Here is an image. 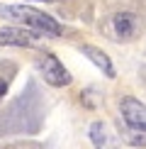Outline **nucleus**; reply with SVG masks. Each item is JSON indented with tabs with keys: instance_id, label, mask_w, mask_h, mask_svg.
Segmentation results:
<instances>
[{
	"instance_id": "obj_3",
	"label": "nucleus",
	"mask_w": 146,
	"mask_h": 149,
	"mask_svg": "<svg viewBox=\"0 0 146 149\" xmlns=\"http://www.w3.org/2000/svg\"><path fill=\"white\" fill-rule=\"evenodd\" d=\"M0 44L5 47H39L41 34L34 29H20V27H0Z\"/></svg>"
},
{
	"instance_id": "obj_8",
	"label": "nucleus",
	"mask_w": 146,
	"mask_h": 149,
	"mask_svg": "<svg viewBox=\"0 0 146 149\" xmlns=\"http://www.w3.org/2000/svg\"><path fill=\"white\" fill-rule=\"evenodd\" d=\"M124 139L134 147H146V132H139V130H127Z\"/></svg>"
},
{
	"instance_id": "obj_5",
	"label": "nucleus",
	"mask_w": 146,
	"mask_h": 149,
	"mask_svg": "<svg viewBox=\"0 0 146 149\" xmlns=\"http://www.w3.org/2000/svg\"><path fill=\"white\" fill-rule=\"evenodd\" d=\"M110 27H112V39H129L134 34V27H136V17L132 12H117L110 20Z\"/></svg>"
},
{
	"instance_id": "obj_1",
	"label": "nucleus",
	"mask_w": 146,
	"mask_h": 149,
	"mask_svg": "<svg viewBox=\"0 0 146 149\" xmlns=\"http://www.w3.org/2000/svg\"><path fill=\"white\" fill-rule=\"evenodd\" d=\"M0 17H10L17 20L27 27H34V32L49 34V37H59L63 32V27L46 12H39L34 8H24V5H0Z\"/></svg>"
},
{
	"instance_id": "obj_7",
	"label": "nucleus",
	"mask_w": 146,
	"mask_h": 149,
	"mask_svg": "<svg viewBox=\"0 0 146 149\" xmlns=\"http://www.w3.org/2000/svg\"><path fill=\"white\" fill-rule=\"evenodd\" d=\"M90 139H93L95 149H117L112 137H110V132H107L105 122H93L90 125Z\"/></svg>"
},
{
	"instance_id": "obj_2",
	"label": "nucleus",
	"mask_w": 146,
	"mask_h": 149,
	"mask_svg": "<svg viewBox=\"0 0 146 149\" xmlns=\"http://www.w3.org/2000/svg\"><path fill=\"white\" fill-rule=\"evenodd\" d=\"M39 71L41 76H44V81L49 86H54V88H63V86L71 83V73L66 71V66L59 61L56 54L46 52L44 56L39 59Z\"/></svg>"
},
{
	"instance_id": "obj_4",
	"label": "nucleus",
	"mask_w": 146,
	"mask_h": 149,
	"mask_svg": "<svg viewBox=\"0 0 146 149\" xmlns=\"http://www.w3.org/2000/svg\"><path fill=\"white\" fill-rule=\"evenodd\" d=\"M122 117H124L127 127L129 130H139V132H146V105L136 98L127 95L122 98Z\"/></svg>"
},
{
	"instance_id": "obj_9",
	"label": "nucleus",
	"mask_w": 146,
	"mask_h": 149,
	"mask_svg": "<svg viewBox=\"0 0 146 149\" xmlns=\"http://www.w3.org/2000/svg\"><path fill=\"white\" fill-rule=\"evenodd\" d=\"M5 93H8V81H5V78H0V100L5 98Z\"/></svg>"
},
{
	"instance_id": "obj_6",
	"label": "nucleus",
	"mask_w": 146,
	"mask_h": 149,
	"mask_svg": "<svg viewBox=\"0 0 146 149\" xmlns=\"http://www.w3.org/2000/svg\"><path fill=\"white\" fill-rule=\"evenodd\" d=\"M81 54H85V56L93 61V64H95L102 73H105L107 78H114V76H117V73H114L112 61H110V56L102 52V49H97V47H93V44H83V47H81Z\"/></svg>"
},
{
	"instance_id": "obj_10",
	"label": "nucleus",
	"mask_w": 146,
	"mask_h": 149,
	"mask_svg": "<svg viewBox=\"0 0 146 149\" xmlns=\"http://www.w3.org/2000/svg\"><path fill=\"white\" fill-rule=\"evenodd\" d=\"M46 3H51V0H46Z\"/></svg>"
}]
</instances>
